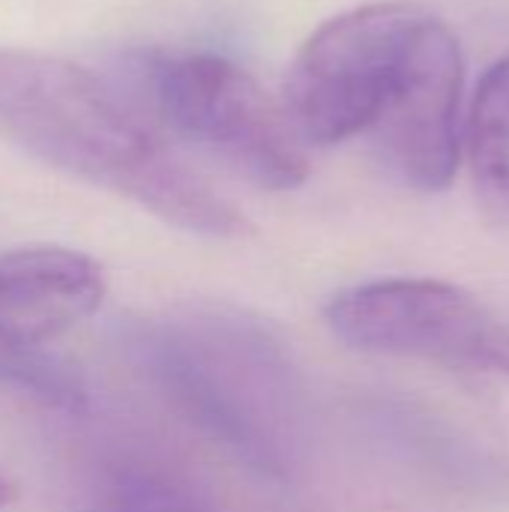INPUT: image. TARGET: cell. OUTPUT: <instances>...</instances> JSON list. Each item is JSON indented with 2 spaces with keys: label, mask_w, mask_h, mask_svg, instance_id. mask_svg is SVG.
I'll return each instance as SVG.
<instances>
[{
  "label": "cell",
  "mask_w": 509,
  "mask_h": 512,
  "mask_svg": "<svg viewBox=\"0 0 509 512\" xmlns=\"http://www.w3.org/2000/svg\"><path fill=\"white\" fill-rule=\"evenodd\" d=\"M324 321L357 351L509 375V324L450 282H366L336 294Z\"/></svg>",
  "instance_id": "cell-5"
},
{
  "label": "cell",
  "mask_w": 509,
  "mask_h": 512,
  "mask_svg": "<svg viewBox=\"0 0 509 512\" xmlns=\"http://www.w3.org/2000/svg\"><path fill=\"white\" fill-rule=\"evenodd\" d=\"M0 138L189 234L246 231V219L183 168L96 75L63 57L0 48Z\"/></svg>",
  "instance_id": "cell-1"
},
{
  "label": "cell",
  "mask_w": 509,
  "mask_h": 512,
  "mask_svg": "<svg viewBox=\"0 0 509 512\" xmlns=\"http://www.w3.org/2000/svg\"><path fill=\"white\" fill-rule=\"evenodd\" d=\"M69 512H216V504L177 462L117 447L87 468Z\"/></svg>",
  "instance_id": "cell-8"
},
{
  "label": "cell",
  "mask_w": 509,
  "mask_h": 512,
  "mask_svg": "<svg viewBox=\"0 0 509 512\" xmlns=\"http://www.w3.org/2000/svg\"><path fill=\"white\" fill-rule=\"evenodd\" d=\"M462 90V45L444 21L429 15L369 129L378 156L405 186L441 192L453 183L462 159Z\"/></svg>",
  "instance_id": "cell-6"
},
{
  "label": "cell",
  "mask_w": 509,
  "mask_h": 512,
  "mask_svg": "<svg viewBox=\"0 0 509 512\" xmlns=\"http://www.w3.org/2000/svg\"><path fill=\"white\" fill-rule=\"evenodd\" d=\"M0 381L33 396L36 402L63 411L84 414L87 411V387L81 375L54 354L42 348H18L0 354Z\"/></svg>",
  "instance_id": "cell-10"
},
{
  "label": "cell",
  "mask_w": 509,
  "mask_h": 512,
  "mask_svg": "<svg viewBox=\"0 0 509 512\" xmlns=\"http://www.w3.org/2000/svg\"><path fill=\"white\" fill-rule=\"evenodd\" d=\"M132 348L198 432L261 477L294 480L306 459V399L294 363L261 324L192 312L141 327Z\"/></svg>",
  "instance_id": "cell-2"
},
{
  "label": "cell",
  "mask_w": 509,
  "mask_h": 512,
  "mask_svg": "<svg viewBox=\"0 0 509 512\" xmlns=\"http://www.w3.org/2000/svg\"><path fill=\"white\" fill-rule=\"evenodd\" d=\"M159 120L261 189H297L309 177L306 144L282 102L219 54H150L138 60Z\"/></svg>",
  "instance_id": "cell-3"
},
{
  "label": "cell",
  "mask_w": 509,
  "mask_h": 512,
  "mask_svg": "<svg viewBox=\"0 0 509 512\" xmlns=\"http://www.w3.org/2000/svg\"><path fill=\"white\" fill-rule=\"evenodd\" d=\"M15 501V486L6 474H0V507H9Z\"/></svg>",
  "instance_id": "cell-11"
},
{
  "label": "cell",
  "mask_w": 509,
  "mask_h": 512,
  "mask_svg": "<svg viewBox=\"0 0 509 512\" xmlns=\"http://www.w3.org/2000/svg\"><path fill=\"white\" fill-rule=\"evenodd\" d=\"M465 153L483 207L492 216H509V57L495 63L474 90Z\"/></svg>",
  "instance_id": "cell-9"
},
{
  "label": "cell",
  "mask_w": 509,
  "mask_h": 512,
  "mask_svg": "<svg viewBox=\"0 0 509 512\" xmlns=\"http://www.w3.org/2000/svg\"><path fill=\"white\" fill-rule=\"evenodd\" d=\"M429 12L414 3H366L321 24L297 51L282 111L303 144L363 135L387 105Z\"/></svg>",
  "instance_id": "cell-4"
},
{
  "label": "cell",
  "mask_w": 509,
  "mask_h": 512,
  "mask_svg": "<svg viewBox=\"0 0 509 512\" xmlns=\"http://www.w3.org/2000/svg\"><path fill=\"white\" fill-rule=\"evenodd\" d=\"M102 297L105 273L84 252L30 246L0 255V354L42 348L93 315Z\"/></svg>",
  "instance_id": "cell-7"
}]
</instances>
